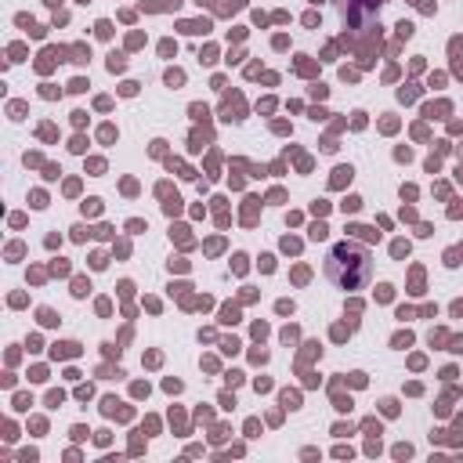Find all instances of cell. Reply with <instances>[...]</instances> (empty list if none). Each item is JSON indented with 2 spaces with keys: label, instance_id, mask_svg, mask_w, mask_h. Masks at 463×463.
<instances>
[{
  "label": "cell",
  "instance_id": "cell-2",
  "mask_svg": "<svg viewBox=\"0 0 463 463\" xmlns=\"http://www.w3.org/2000/svg\"><path fill=\"white\" fill-rule=\"evenodd\" d=\"M376 7H380V0H340V18L351 29H365L369 18L376 14Z\"/></svg>",
  "mask_w": 463,
  "mask_h": 463
},
{
  "label": "cell",
  "instance_id": "cell-1",
  "mask_svg": "<svg viewBox=\"0 0 463 463\" xmlns=\"http://www.w3.org/2000/svg\"><path fill=\"white\" fill-rule=\"evenodd\" d=\"M322 271H326V279H329L336 289H365L369 279H373V257H369L365 246L344 239V242L329 246Z\"/></svg>",
  "mask_w": 463,
  "mask_h": 463
}]
</instances>
